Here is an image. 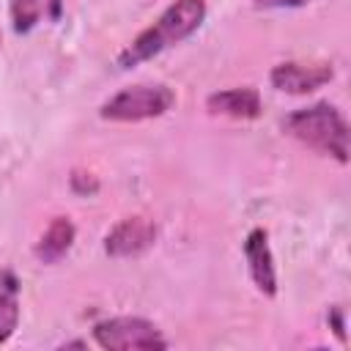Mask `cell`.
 Returning <instances> with one entry per match:
<instances>
[{
  "label": "cell",
  "mask_w": 351,
  "mask_h": 351,
  "mask_svg": "<svg viewBox=\"0 0 351 351\" xmlns=\"http://www.w3.org/2000/svg\"><path fill=\"white\" fill-rule=\"evenodd\" d=\"M173 90L165 85H132L101 104V118L107 121H143L156 118L170 110Z\"/></svg>",
  "instance_id": "cell-3"
},
{
  "label": "cell",
  "mask_w": 351,
  "mask_h": 351,
  "mask_svg": "<svg viewBox=\"0 0 351 351\" xmlns=\"http://www.w3.org/2000/svg\"><path fill=\"white\" fill-rule=\"evenodd\" d=\"M332 66L326 63H280L271 71V85L285 93H310L332 80Z\"/></svg>",
  "instance_id": "cell-6"
},
{
  "label": "cell",
  "mask_w": 351,
  "mask_h": 351,
  "mask_svg": "<svg viewBox=\"0 0 351 351\" xmlns=\"http://www.w3.org/2000/svg\"><path fill=\"white\" fill-rule=\"evenodd\" d=\"M307 0H258V5L263 8H293V5H304Z\"/></svg>",
  "instance_id": "cell-12"
},
{
  "label": "cell",
  "mask_w": 351,
  "mask_h": 351,
  "mask_svg": "<svg viewBox=\"0 0 351 351\" xmlns=\"http://www.w3.org/2000/svg\"><path fill=\"white\" fill-rule=\"evenodd\" d=\"M208 110L230 118H255L261 112V96L255 88H230L208 96Z\"/></svg>",
  "instance_id": "cell-8"
},
{
  "label": "cell",
  "mask_w": 351,
  "mask_h": 351,
  "mask_svg": "<svg viewBox=\"0 0 351 351\" xmlns=\"http://www.w3.org/2000/svg\"><path fill=\"white\" fill-rule=\"evenodd\" d=\"M93 337L101 348L110 351H151L167 348L162 332L143 318H110L93 326Z\"/></svg>",
  "instance_id": "cell-4"
},
{
  "label": "cell",
  "mask_w": 351,
  "mask_h": 351,
  "mask_svg": "<svg viewBox=\"0 0 351 351\" xmlns=\"http://www.w3.org/2000/svg\"><path fill=\"white\" fill-rule=\"evenodd\" d=\"M244 255H247L250 274H252V282L258 285V291L266 296H274L277 274H274V261H271V250H269V236L263 228L250 230V236L244 241Z\"/></svg>",
  "instance_id": "cell-7"
},
{
  "label": "cell",
  "mask_w": 351,
  "mask_h": 351,
  "mask_svg": "<svg viewBox=\"0 0 351 351\" xmlns=\"http://www.w3.org/2000/svg\"><path fill=\"white\" fill-rule=\"evenodd\" d=\"M71 241H74V225H71L66 217H58V219L44 230V236L38 239V244H36V258L44 261V263H55V261H60V258L69 252Z\"/></svg>",
  "instance_id": "cell-10"
},
{
  "label": "cell",
  "mask_w": 351,
  "mask_h": 351,
  "mask_svg": "<svg viewBox=\"0 0 351 351\" xmlns=\"http://www.w3.org/2000/svg\"><path fill=\"white\" fill-rule=\"evenodd\" d=\"M19 324V282L11 271L0 269V343H5Z\"/></svg>",
  "instance_id": "cell-11"
},
{
  "label": "cell",
  "mask_w": 351,
  "mask_h": 351,
  "mask_svg": "<svg viewBox=\"0 0 351 351\" xmlns=\"http://www.w3.org/2000/svg\"><path fill=\"white\" fill-rule=\"evenodd\" d=\"M203 16H206V3L203 0H176L151 27H145L118 55V66L121 69H132V66L159 55L162 49L178 44L181 38H186L189 33H195L200 27Z\"/></svg>",
  "instance_id": "cell-1"
},
{
  "label": "cell",
  "mask_w": 351,
  "mask_h": 351,
  "mask_svg": "<svg viewBox=\"0 0 351 351\" xmlns=\"http://www.w3.org/2000/svg\"><path fill=\"white\" fill-rule=\"evenodd\" d=\"M285 132L321 154H332L340 162L348 159V126L332 104H313L291 112L285 118Z\"/></svg>",
  "instance_id": "cell-2"
},
{
  "label": "cell",
  "mask_w": 351,
  "mask_h": 351,
  "mask_svg": "<svg viewBox=\"0 0 351 351\" xmlns=\"http://www.w3.org/2000/svg\"><path fill=\"white\" fill-rule=\"evenodd\" d=\"M156 239V225L145 217H129L123 222H118L107 239H104V250L115 258H129L143 252L145 247H151Z\"/></svg>",
  "instance_id": "cell-5"
},
{
  "label": "cell",
  "mask_w": 351,
  "mask_h": 351,
  "mask_svg": "<svg viewBox=\"0 0 351 351\" xmlns=\"http://www.w3.org/2000/svg\"><path fill=\"white\" fill-rule=\"evenodd\" d=\"M60 8H63V0H14L11 3L14 30L27 33L44 19H58Z\"/></svg>",
  "instance_id": "cell-9"
}]
</instances>
